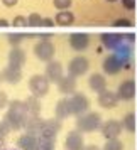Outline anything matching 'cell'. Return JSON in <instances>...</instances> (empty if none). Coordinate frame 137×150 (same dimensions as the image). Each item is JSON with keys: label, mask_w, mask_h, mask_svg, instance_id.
Instances as JSON below:
<instances>
[{"label": "cell", "mask_w": 137, "mask_h": 150, "mask_svg": "<svg viewBox=\"0 0 137 150\" xmlns=\"http://www.w3.org/2000/svg\"><path fill=\"white\" fill-rule=\"evenodd\" d=\"M102 127V116L96 111H90V113H83L78 116L76 120V130H80L83 133H90L95 132Z\"/></svg>", "instance_id": "2"}, {"label": "cell", "mask_w": 137, "mask_h": 150, "mask_svg": "<svg viewBox=\"0 0 137 150\" xmlns=\"http://www.w3.org/2000/svg\"><path fill=\"white\" fill-rule=\"evenodd\" d=\"M42 125H44V120H41L39 118V115L37 116H29L27 123H26V133H31V135H41V130H42Z\"/></svg>", "instance_id": "17"}, {"label": "cell", "mask_w": 137, "mask_h": 150, "mask_svg": "<svg viewBox=\"0 0 137 150\" xmlns=\"http://www.w3.org/2000/svg\"><path fill=\"white\" fill-rule=\"evenodd\" d=\"M69 46L75 51H85L90 46V37L88 34H83V32H75V34L69 35Z\"/></svg>", "instance_id": "13"}, {"label": "cell", "mask_w": 137, "mask_h": 150, "mask_svg": "<svg viewBox=\"0 0 137 150\" xmlns=\"http://www.w3.org/2000/svg\"><path fill=\"white\" fill-rule=\"evenodd\" d=\"M102 42L107 49L115 51V49L123 42V35H120V34H102Z\"/></svg>", "instance_id": "21"}, {"label": "cell", "mask_w": 137, "mask_h": 150, "mask_svg": "<svg viewBox=\"0 0 137 150\" xmlns=\"http://www.w3.org/2000/svg\"><path fill=\"white\" fill-rule=\"evenodd\" d=\"M107 2H110V4H113V2H117V0H107Z\"/></svg>", "instance_id": "41"}, {"label": "cell", "mask_w": 137, "mask_h": 150, "mask_svg": "<svg viewBox=\"0 0 137 150\" xmlns=\"http://www.w3.org/2000/svg\"><path fill=\"white\" fill-rule=\"evenodd\" d=\"M88 84H90V89L95 91V93H100L103 89H107V79H105V76L100 74V73H95V74L90 76Z\"/></svg>", "instance_id": "19"}, {"label": "cell", "mask_w": 137, "mask_h": 150, "mask_svg": "<svg viewBox=\"0 0 137 150\" xmlns=\"http://www.w3.org/2000/svg\"><path fill=\"white\" fill-rule=\"evenodd\" d=\"M17 2H19V0H2V4H4L5 7H14Z\"/></svg>", "instance_id": "37"}, {"label": "cell", "mask_w": 137, "mask_h": 150, "mask_svg": "<svg viewBox=\"0 0 137 150\" xmlns=\"http://www.w3.org/2000/svg\"><path fill=\"white\" fill-rule=\"evenodd\" d=\"M122 5L127 10H134V7H136V0H122Z\"/></svg>", "instance_id": "36"}, {"label": "cell", "mask_w": 137, "mask_h": 150, "mask_svg": "<svg viewBox=\"0 0 137 150\" xmlns=\"http://www.w3.org/2000/svg\"><path fill=\"white\" fill-rule=\"evenodd\" d=\"M122 127L127 130V132H130V133H132V132L136 130V115H134V113H129V115L123 116Z\"/></svg>", "instance_id": "26"}, {"label": "cell", "mask_w": 137, "mask_h": 150, "mask_svg": "<svg viewBox=\"0 0 137 150\" xmlns=\"http://www.w3.org/2000/svg\"><path fill=\"white\" fill-rule=\"evenodd\" d=\"M29 111L27 106L24 101L14 100V101L9 103V110L5 113V120L9 122V125L12 127V130H21L26 127V123L29 120Z\"/></svg>", "instance_id": "1"}, {"label": "cell", "mask_w": 137, "mask_h": 150, "mask_svg": "<svg viewBox=\"0 0 137 150\" xmlns=\"http://www.w3.org/2000/svg\"><path fill=\"white\" fill-rule=\"evenodd\" d=\"M24 62H26V52L19 46H14V49L9 52V64L17 66V68H22Z\"/></svg>", "instance_id": "20"}, {"label": "cell", "mask_w": 137, "mask_h": 150, "mask_svg": "<svg viewBox=\"0 0 137 150\" xmlns=\"http://www.w3.org/2000/svg\"><path fill=\"white\" fill-rule=\"evenodd\" d=\"M2 78L9 84H17L22 79V68H17V66L9 64L7 68L2 71Z\"/></svg>", "instance_id": "14"}, {"label": "cell", "mask_w": 137, "mask_h": 150, "mask_svg": "<svg viewBox=\"0 0 137 150\" xmlns=\"http://www.w3.org/2000/svg\"><path fill=\"white\" fill-rule=\"evenodd\" d=\"M53 4H54V7L59 8V10H68L69 5H71V0H53Z\"/></svg>", "instance_id": "31"}, {"label": "cell", "mask_w": 137, "mask_h": 150, "mask_svg": "<svg viewBox=\"0 0 137 150\" xmlns=\"http://www.w3.org/2000/svg\"><path fill=\"white\" fill-rule=\"evenodd\" d=\"M7 105H9V98H7V95H5V93H4V91L0 89V110L5 108Z\"/></svg>", "instance_id": "35"}, {"label": "cell", "mask_w": 137, "mask_h": 150, "mask_svg": "<svg viewBox=\"0 0 137 150\" xmlns=\"http://www.w3.org/2000/svg\"><path fill=\"white\" fill-rule=\"evenodd\" d=\"M58 89L64 93V95H69V93H75L76 89V78L73 76H63L61 79L58 81Z\"/></svg>", "instance_id": "18"}, {"label": "cell", "mask_w": 137, "mask_h": 150, "mask_svg": "<svg viewBox=\"0 0 137 150\" xmlns=\"http://www.w3.org/2000/svg\"><path fill=\"white\" fill-rule=\"evenodd\" d=\"M88 68H90L88 59L83 57V56H76V57H73L68 64V74L73 76V78H78V76L86 74Z\"/></svg>", "instance_id": "6"}, {"label": "cell", "mask_w": 137, "mask_h": 150, "mask_svg": "<svg viewBox=\"0 0 137 150\" xmlns=\"http://www.w3.org/2000/svg\"><path fill=\"white\" fill-rule=\"evenodd\" d=\"M59 130H61V120H59V118L44 120V125H42V130H41V137H46V138H56V135H58Z\"/></svg>", "instance_id": "11"}, {"label": "cell", "mask_w": 137, "mask_h": 150, "mask_svg": "<svg viewBox=\"0 0 137 150\" xmlns=\"http://www.w3.org/2000/svg\"><path fill=\"white\" fill-rule=\"evenodd\" d=\"M17 147L21 150H37L39 149V137L37 135H31V133H26V135L19 137L17 140Z\"/></svg>", "instance_id": "15"}, {"label": "cell", "mask_w": 137, "mask_h": 150, "mask_svg": "<svg viewBox=\"0 0 137 150\" xmlns=\"http://www.w3.org/2000/svg\"><path fill=\"white\" fill-rule=\"evenodd\" d=\"M7 25H9V22H7V21H4V19L0 21V27H7Z\"/></svg>", "instance_id": "40"}, {"label": "cell", "mask_w": 137, "mask_h": 150, "mask_svg": "<svg viewBox=\"0 0 137 150\" xmlns=\"http://www.w3.org/2000/svg\"><path fill=\"white\" fill-rule=\"evenodd\" d=\"M130 25H132V22L127 19H117L113 22V27H130Z\"/></svg>", "instance_id": "34"}, {"label": "cell", "mask_w": 137, "mask_h": 150, "mask_svg": "<svg viewBox=\"0 0 137 150\" xmlns=\"http://www.w3.org/2000/svg\"><path fill=\"white\" fill-rule=\"evenodd\" d=\"M118 95L113 93V91H110V89H103L98 93V105L102 106V108H115L117 105H118Z\"/></svg>", "instance_id": "8"}, {"label": "cell", "mask_w": 137, "mask_h": 150, "mask_svg": "<svg viewBox=\"0 0 137 150\" xmlns=\"http://www.w3.org/2000/svg\"><path fill=\"white\" fill-rule=\"evenodd\" d=\"M103 150H123V143L118 138H112V140H107V143L103 145Z\"/></svg>", "instance_id": "28"}, {"label": "cell", "mask_w": 137, "mask_h": 150, "mask_svg": "<svg viewBox=\"0 0 137 150\" xmlns=\"http://www.w3.org/2000/svg\"><path fill=\"white\" fill-rule=\"evenodd\" d=\"M12 25L14 27H27V17H24V15H17L12 22Z\"/></svg>", "instance_id": "32"}, {"label": "cell", "mask_w": 137, "mask_h": 150, "mask_svg": "<svg viewBox=\"0 0 137 150\" xmlns=\"http://www.w3.org/2000/svg\"><path fill=\"white\" fill-rule=\"evenodd\" d=\"M122 123L117 122V120H108V122L102 123V135L103 138H107V140H112V138H118V135L122 133Z\"/></svg>", "instance_id": "7"}, {"label": "cell", "mask_w": 137, "mask_h": 150, "mask_svg": "<svg viewBox=\"0 0 137 150\" xmlns=\"http://www.w3.org/2000/svg\"><path fill=\"white\" fill-rule=\"evenodd\" d=\"M54 113H56V118H59V120H64L66 116L71 115V113H69V106H68V100H66V98L61 100V101H58V105H56V108H54Z\"/></svg>", "instance_id": "25"}, {"label": "cell", "mask_w": 137, "mask_h": 150, "mask_svg": "<svg viewBox=\"0 0 137 150\" xmlns=\"http://www.w3.org/2000/svg\"><path fill=\"white\" fill-rule=\"evenodd\" d=\"M66 100H68V106H69V113L71 115L80 116L83 113H86L90 108L88 98L83 95V93H73V96H69Z\"/></svg>", "instance_id": "3"}, {"label": "cell", "mask_w": 137, "mask_h": 150, "mask_svg": "<svg viewBox=\"0 0 137 150\" xmlns=\"http://www.w3.org/2000/svg\"><path fill=\"white\" fill-rule=\"evenodd\" d=\"M27 25L29 27H42V17L39 14H31L27 17Z\"/></svg>", "instance_id": "29"}, {"label": "cell", "mask_w": 137, "mask_h": 150, "mask_svg": "<svg viewBox=\"0 0 137 150\" xmlns=\"http://www.w3.org/2000/svg\"><path fill=\"white\" fill-rule=\"evenodd\" d=\"M46 76L49 78V81L58 83L63 78V66L58 61H49L46 66Z\"/></svg>", "instance_id": "16"}, {"label": "cell", "mask_w": 137, "mask_h": 150, "mask_svg": "<svg viewBox=\"0 0 137 150\" xmlns=\"http://www.w3.org/2000/svg\"><path fill=\"white\" fill-rule=\"evenodd\" d=\"M2 81H4V78H2V74H0V83H2Z\"/></svg>", "instance_id": "42"}, {"label": "cell", "mask_w": 137, "mask_h": 150, "mask_svg": "<svg viewBox=\"0 0 137 150\" xmlns=\"http://www.w3.org/2000/svg\"><path fill=\"white\" fill-rule=\"evenodd\" d=\"M85 143H83V135L80 130H73L66 135L64 140V149L66 150H83Z\"/></svg>", "instance_id": "9"}, {"label": "cell", "mask_w": 137, "mask_h": 150, "mask_svg": "<svg viewBox=\"0 0 137 150\" xmlns=\"http://www.w3.org/2000/svg\"><path fill=\"white\" fill-rule=\"evenodd\" d=\"M115 54L120 57V61L123 62V66H127V62H129L130 57H132V46H130V44L122 42V44L115 49Z\"/></svg>", "instance_id": "23"}, {"label": "cell", "mask_w": 137, "mask_h": 150, "mask_svg": "<svg viewBox=\"0 0 137 150\" xmlns=\"http://www.w3.org/2000/svg\"><path fill=\"white\" fill-rule=\"evenodd\" d=\"M29 89H31V93L36 96H42L48 95L49 91V78L46 74H36L32 76L31 79H29Z\"/></svg>", "instance_id": "4"}, {"label": "cell", "mask_w": 137, "mask_h": 150, "mask_svg": "<svg viewBox=\"0 0 137 150\" xmlns=\"http://www.w3.org/2000/svg\"><path fill=\"white\" fill-rule=\"evenodd\" d=\"M83 150H100L96 145H86V147H83Z\"/></svg>", "instance_id": "39"}, {"label": "cell", "mask_w": 137, "mask_h": 150, "mask_svg": "<svg viewBox=\"0 0 137 150\" xmlns=\"http://www.w3.org/2000/svg\"><path fill=\"white\" fill-rule=\"evenodd\" d=\"M42 25H44V27H53L54 22L51 21V19H42Z\"/></svg>", "instance_id": "38"}, {"label": "cell", "mask_w": 137, "mask_h": 150, "mask_svg": "<svg viewBox=\"0 0 137 150\" xmlns=\"http://www.w3.org/2000/svg\"><path fill=\"white\" fill-rule=\"evenodd\" d=\"M24 103H26V106H27V111H29V115H31V116H37L39 113H41L42 105H41V100H39V96L31 95Z\"/></svg>", "instance_id": "22"}, {"label": "cell", "mask_w": 137, "mask_h": 150, "mask_svg": "<svg viewBox=\"0 0 137 150\" xmlns=\"http://www.w3.org/2000/svg\"><path fill=\"white\" fill-rule=\"evenodd\" d=\"M10 132H12V127L9 125L7 120L0 122V142H4V140L9 137V133H10Z\"/></svg>", "instance_id": "30"}, {"label": "cell", "mask_w": 137, "mask_h": 150, "mask_svg": "<svg viewBox=\"0 0 137 150\" xmlns=\"http://www.w3.org/2000/svg\"><path fill=\"white\" fill-rule=\"evenodd\" d=\"M122 68H123V62L120 61V57L115 52L112 56H108V57H105V61H103V71L110 76H115Z\"/></svg>", "instance_id": "12"}, {"label": "cell", "mask_w": 137, "mask_h": 150, "mask_svg": "<svg viewBox=\"0 0 137 150\" xmlns=\"http://www.w3.org/2000/svg\"><path fill=\"white\" fill-rule=\"evenodd\" d=\"M22 39H24V35L22 34H10L9 35V42H10L12 46H19Z\"/></svg>", "instance_id": "33"}, {"label": "cell", "mask_w": 137, "mask_h": 150, "mask_svg": "<svg viewBox=\"0 0 137 150\" xmlns=\"http://www.w3.org/2000/svg\"><path fill=\"white\" fill-rule=\"evenodd\" d=\"M34 54L39 61H44V62L53 61V57H54V44L44 37L34 46Z\"/></svg>", "instance_id": "5"}, {"label": "cell", "mask_w": 137, "mask_h": 150, "mask_svg": "<svg viewBox=\"0 0 137 150\" xmlns=\"http://www.w3.org/2000/svg\"><path fill=\"white\" fill-rule=\"evenodd\" d=\"M37 150H56L54 138H46L39 135V149Z\"/></svg>", "instance_id": "27"}, {"label": "cell", "mask_w": 137, "mask_h": 150, "mask_svg": "<svg viewBox=\"0 0 137 150\" xmlns=\"http://www.w3.org/2000/svg\"><path fill=\"white\" fill-rule=\"evenodd\" d=\"M73 22H75V15L69 10H59V14L56 15V24L61 27H68Z\"/></svg>", "instance_id": "24"}, {"label": "cell", "mask_w": 137, "mask_h": 150, "mask_svg": "<svg viewBox=\"0 0 137 150\" xmlns=\"http://www.w3.org/2000/svg\"><path fill=\"white\" fill-rule=\"evenodd\" d=\"M117 95H118V100H122V101H130V100L136 96V83L132 81V79L122 81L118 84Z\"/></svg>", "instance_id": "10"}]
</instances>
